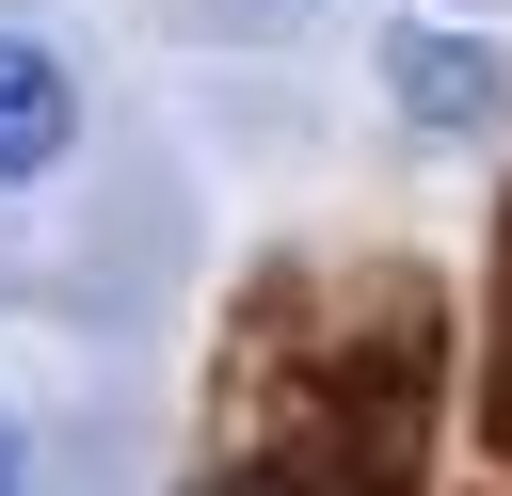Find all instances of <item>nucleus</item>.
Here are the masks:
<instances>
[{
    "mask_svg": "<svg viewBox=\"0 0 512 496\" xmlns=\"http://www.w3.org/2000/svg\"><path fill=\"white\" fill-rule=\"evenodd\" d=\"M384 80H400L416 128H496L512 112V48H480V32H384Z\"/></svg>",
    "mask_w": 512,
    "mask_h": 496,
    "instance_id": "obj_1",
    "label": "nucleus"
},
{
    "mask_svg": "<svg viewBox=\"0 0 512 496\" xmlns=\"http://www.w3.org/2000/svg\"><path fill=\"white\" fill-rule=\"evenodd\" d=\"M224 496H320V480H304V464H240Z\"/></svg>",
    "mask_w": 512,
    "mask_h": 496,
    "instance_id": "obj_3",
    "label": "nucleus"
},
{
    "mask_svg": "<svg viewBox=\"0 0 512 496\" xmlns=\"http://www.w3.org/2000/svg\"><path fill=\"white\" fill-rule=\"evenodd\" d=\"M80 144V80L32 48V32H0V176H48Z\"/></svg>",
    "mask_w": 512,
    "mask_h": 496,
    "instance_id": "obj_2",
    "label": "nucleus"
},
{
    "mask_svg": "<svg viewBox=\"0 0 512 496\" xmlns=\"http://www.w3.org/2000/svg\"><path fill=\"white\" fill-rule=\"evenodd\" d=\"M0 496H16V432H0Z\"/></svg>",
    "mask_w": 512,
    "mask_h": 496,
    "instance_id": "obj_4",
    "label": "nucleus"
}]
</instances>
